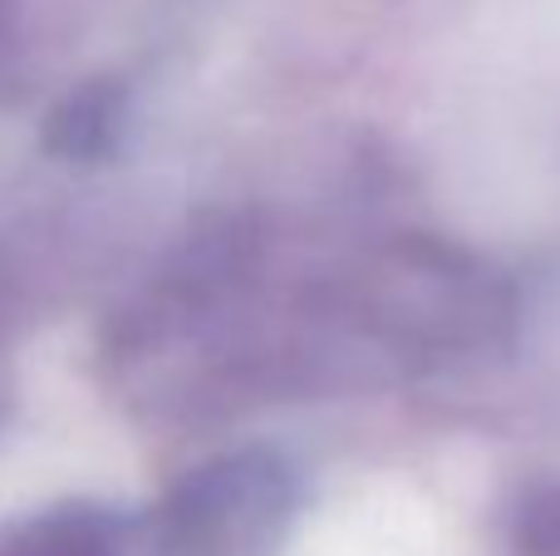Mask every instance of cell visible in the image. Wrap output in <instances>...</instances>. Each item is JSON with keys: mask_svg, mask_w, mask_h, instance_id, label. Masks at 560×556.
<instances>
[{"mask_svg": "<svg viewBox=\"0 0 560 556\" xmlns=\"http://www.w3.org/2000/svg\"><path fill=\"white\" fill-rule=\"evenodd\" d=\"M10 556H114V547H108V537H104L98 522L59 518V522H49V528H39L25 547L10 552Z\"/></svg>", "mask_w": 560, "mask_h": 556, "instance_id": "1", "label": "cell"}]
</instances>
